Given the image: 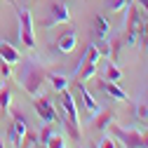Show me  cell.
I'll return each mask as SVG.
<instances>
[{"label": "cell", "mask_w": 148, "mask_h": 148, "mask_svg": "<svg viewBox=\"0 0 148 148\" xmlns=\"http://www.w3.org/2000/svg\"><path fill=\"white\" fill-rule=\"evenodd\" d=\"M47 80V73L45 68L38 64V61H33V59H26L21 64V75H19V82L21 87L28 92L31 97H38L40 94V89H42V82Z\"/></svg>", "instance_id": "cell-1"}, {"label": "cell", "mask_w": 148, "mask_h": 148, "mask_svg": "<svg viewBox=\"0 0 148 148\" xmlns=\"http://www.w3.org/2000/svg\"><path fill=\"white\" fill-rule=\"evenodd\" d=\"M16 14H19V38L24 42V47L33 49L35 47V33H33V16L28 10L16 7Z\"/></svg>", "instance_id": "cell-2"}, {"label": "cell", "mask_w": 148, "mask_h": 148, "mask_svg": "<svg viewBox=\"0 0 148 148\" xmlns=\"http://www.w3.org/2000/svg\"><path fill=\"white\" fill-rule=\"evenodd\" d=\"M110 132H113L115 139H120V143L125 148H143V134L136 132L134 127H118V125H110Z\"/></svg>", "instance_id": "cell-3"}, {"label": "cell", "mask_w": 148, "mask_h": 148, "mask_svg": "<svg viewBox=\"0 0 148 148\" xmlns=\"http://www.w3.org/2000/svg\"><path fill=\"white\" fill-rule=\"evenodd\" d=\"M33 108H35V113H38V118L42 122H57V108H54V103L45 97H33Z\"/></svg>", "instance_id": "cell-4"}, {"label": "cell", "mask_w": 148, "mask_h": 148, "mask_svg": "<svg viewBox=\"0 0 148 148\" xmlns=\"http://www.w3.org/2000/svg\"><path fill=\"white\" fill-rule=\"evenodd\" d=\"M71 21V12L64 3H52L49 5V16H47V26H54V24H68Z\"/></svg>", "instance_id": "cell-5"}, {"label": "cell", "mask_w": 148, "mask_h": 148, "mask_svg": "<svg viewBox=\"0 0 148 148\" xmlns=\"http://www.w3.org/2000/svg\"><path fill=\"white\" fill-rule=\"evenodd\" d=\"M59 94H61V108L66 110V115H68V120L78 125V103H75V99H73V94H71L68 89L59 92Z\"/></svg>", "instance_id": "cell-6"}, {"label": "cell", "mask_w": 148, "mask_h": 148, "mask_svg": "<svg viewBox=\"0 0 148 148\" xmlns=\"http://www.w3.org/2000/svg\"><path fill=\"white\" fill-rule=\"evenodd\" d=\"M75 45H78V35L73 33V31L64 33L61 38H57V42H54V47H57L61 54H71L73 49H75Z\"/></svg>", "instance_id": "cell-7"}, {"label": "cell", "mask_w": 148, "mask_h": 148, "mask_svg": "<svg viewBox=\"0 0 148 148\" xmlns=\"http://www.w3.org/2000/svg\"><path fill=\"white\" fill-rule=\"evenodd\" d=\"M110 125H113V110H97L94 113V120H92V127L97 129V132H103V129H108Z\"/></svg>", "instance_id": "cell-8"}, {"label": "cell", "mask_w": 148, "mask_h": 148, "mask_svg": "<svg viewBox=\"0 0 148 148\" xmlns=\"http://www.w3.org/2000/svg\"><path fill=\"white\" fill-rule=\"evenodd\" d=\"M0 59L7 61L10 66H14V64H19V61H21V54H19V49H14L10 42L0 40Z\"/></svg>", "instance_id": "cell-9"}, {"label": "cell", "mask_w": 148, "mask_h": 148, "mask_svg": "<svg viewBox=\"0 0 148 148\" xmlns=\"http://www.w3.org/2000/svg\"><path fill=\"white\" fill-rule=\"evenodd\" d=\"M78 94H80V99H82V103H85V108L89 110V113H97L99 110V103H97V99L87 92V87L82 85V82H78Z\"/></svg>", "instance_id": "cell-10"}, {"label": "cell", "mask_w": 148, "mask_h": 148, "mask_svg": "<svg viewBox=\"0 0 148 148\" xmlns=\"http://www.w3.org/2000/svg\"><path fill=\"white\" fill-rule=\"evenodd\" d=\"M47 82L52 85L54 92H64V89H68V80H66V75H59V73H47Z\"/></svg>", "instance_id": "cell-11"}, {"label": "cell", "mask_w": 148, "mask_h": 148, "mask_svg": "<svg viewBox=\"0 0 148 148\" xmlns=\"http://www.w3.org/2000/svg\"><path fill=\"white\" fill-rule=\"evenodd\" d=\"M94 61H99V49L94 47V42H92V45L87 47V52H85V57L78 61V66H75V73H78V71H80L85 64H94Z\"/></svg>", "instance_id": "cell-12"}, {"label": "cell", "mask_w": 148, "mask_h": 148, "mask_svg": "<svg viewBox=\"0 0 148 148\" xmlns=\"http://www.w3.org/2000/svg\"><path fill=\"white\" fill-rule=\"evenodd\" d=\"M103 87H106V92H108V94L113 97V99H118V101H127V92H125L120 85H115V82L106 80V82H103Z\"/></svg>", "instance_id": "cell-13"}, {"label": "cell", "mask_w": 148, "mask_h": 148, "mask_svg": "<svg viewBox=\"0 0 148 148\" xmlns=\"http://www.w3.org/2000/svg\"><path fill=\"white\" fill-rule=\"evenodd\" d=\"M75 75H78V82H87L89 78H94V75H97V61H94V64H85Z\"/></svg>", "instance_id": "cell-14"}, {"label": "cell", "mask_w": 148, "mask_h": 148, "mask_svg": "<svg viewBox=\"0 0 148 148\" xmlns=\"http://www.w3.org/2000/svg\"><path fill=\"white\" fill-rule=\"evenodd\" d=\"M108 21L103 19V16H94V35H99V38H106L108 35Z\"/></svg>", "instance_id": "cell-15"}, {"label": "cell", "mask_w": 148, "mask_h": 148, "mask_svg": "<svg viewBox=\"0 0 148 148\" xmlns=\"http://www.w3.org/2000/svg\"><path fill=\"white\" fill-rule=\"evenodd\" d=\"M106 80H110V82H120V80H122V71H120L115 64H106Z\"/></svg>", "instance_id": "cell-16"}, {"label": "cell", "mask_w": 148, "mask_h": 148, "mask_svg": "<svg viewBox=\"0 0 148 148\" xmlns=\"http://www.w3.org/2000/svg\"><path fill=\"white\" fill-rule=\"evenodd\" d=\"M129 3L132 0H106V10L108 12H122V10H127Z\"/></svg>", "instance_id": "cell-17"}, {"label": "cell", "mask_w": 148, "mask_h": 148, "mask_svg": "<svg viewBox=\"0 0 148 148\" xmlns=\"http://www.w3.org/2000/svg\"><path fill=\"white\" fill-rule=\"evenodd\" d=\"M108 47H110V59L118 61L120 49H122V38H110V40H108Z\"/></svg>", "instance_id": "cell-18"}, {"label": "cell", "mask_w": 148, "mask_h": 148, "mask_svg": "<svg viewBox=\"0 0 148 148\" xmlns=\"http://www.w3.org/2000/svg\"><path fill=\"white\" fill-rule=\"evenodd\" d=\"M12 103V92L7 87H0V110H10Z\"/></svg>", "instance_id": "cell-19"}, {"label": "cell", "mask_w": 148, "mask_h": 148, "mask_svg": "<svg viewBox=\"0 0 148 148\" xmlns=\"http://www.w3.org/2000/svg\"><path fill=\"white\" fill-rule=\"evenodd\" d=\"M52 134H54V127H52V122H45V127H42V132L38 134V143H47Z\"/></svg>", "instance_id": "cell-20"}, {"label": "cell", "mask_w": 148, "mask_h": 148, "mask_svg": "<svg viewBox=\"0 0 148 148\" xmlns=\"http://www.w3.org/2000/svg\"><path fill=\"white\" fill-rule=\"evenodd\" d=\"M47 148H66V143H64V136L61 134H57V132H54L52 136H49V141L45 143Z\"/></svg>", "instance_id": "cell-21"}, {"label": "cell", "mask_w": 148, "mask_h": 148, "mask_svg": "<svg viewBox=\"0 0 148 148\" xmlns=\"http://www.w3.org/2000/svg\"><path fill=\"white\" fill-rule=\"evenodd\" d=\"M136 118L141 122H148V103H146V99L139 101V106H136Z\"/></svg>", "instance_id": "cell-22"}, {"label": "cell", "mask_w": 148, "mask_h": 148, "mask_svg": "<svg viewBox=\"0 0 148 148\" xmlns=\"http://www.w3.org/2000/svg\"><path fill=\"white\" fill-rule=\"evenodd\" d=\"M35 143H38V136H35L33 132H26L24 139H21V146H19V148H33Z\"/></svg>", "instance_id": "cell-23"}, {"label": "cell", "mask_w": 148, "mask_h": 148, "mask_svg": "<svg viewBox=\"0 0 148 148\" xmlns=\"http://www.w3.org/2000/svg\"><path fill=\"white\" fill-rule=\"evenodd\" d=\"M94 47L99 49V57H110V47L103 38H99V42H94Z\"/></svg>", "instance_id": "cell-24"}, {"label": "cell", "mask_w": 148, "mask_h": 148, "mask_svg": "<svg viewBox=\"0 0 148 148\" xmlns=\"http://www.w3.org/2000/svg\"><path fill=\"white\" fill-rule=\"evenodd\" d=\"M21 139H24V136H21L19 132H16L14 127H10V143H12L14 148H19V146H21Z\"/></svg>", "instance_id": "cell-25"}, {"label": "cell", "mask_w": 148, "mask_h": 148, "mask_svg": "<svg viewBox=\"0 0 148 148\" xmlns=\"http://www.w3.org/2000/svg\"><path fill=\"white\" fill-rule=\"evenodd\" d=\"M10 75H12V66L0 59V78H10Z\"/></svg>", "instance_id": "cell-26"}, {"label": "cell", "mask_w": 148, "mask_h": 148, "mask_svg": "<svg viewBox=\"0 0 148 148\" xmlns=\"http://www.w3.org/2000/svg\"><path fill=\"white\" fill-rule=\"evenodd\" d=\"M141 31H143V38H141L143 45H141V47H148V19H146V24L141 26Z\"/></svg>", "instance_id": "cell-27"}, {"label": "cell", "mask_w": 148, "mask_h": 148, "mask_svg": "<svg viewBox=\"0 0 148 148\" xmlns=\"http://www.w3.org/2000/svg\"><path fill=\"white\" fill-rule=\"evenodd\" d=\"M99 148H115V143H113V139H108V136H106V139L101 141V146H99Z\"/></svg>", "instance_id": "cell-28"}, {"label": "cell", "mask_w": 148, "mask_h": 148, "mask_svg": "<svg viewBox=\"0 0 148 148\" xmlns=\"http://www.w3.org/2000/svg\"><path fill=\"white\" fill-rule=\"evenodd\" d=\"M134 3H136V5H139V7H141L146 14H148V0H134Z\"/></svg>", "instance_id": "cell-29"}, {"label": "cell", "mask_w": 148, "mask_h": 148, "mask_svg": "<svg viewBox=\"0 0 148 148\" xmlns=\"http://www.w3.org/2000/svg\"><path fill=\"white\" fill-rule=\"evenodd\" d=\"M143 148H148V134H143Z\"/></svg>", "instance_id": "cell-30"}, {"label": "cell", "mask_w": 148, "mask_h": 148, "mask_svg": "<svg viewBox=\"0 0 148 148\" xmlns=\"http://www.w3.org/2000/svg\"><path fill=\"white\" fill-rule=\"evenodd\" d=\"M0 148H5V141H3V139H0Z\"/></svg>", "instance_id": "cell-31"}, {"label": "cell", "mask_w": 148, "mask_h": 148, "mask_svg": "<svg viewBox=\"0 0 148 148\" xmlns=\"http://www.w3.org/2000/svg\"><path fill=\"white\" fill-rule=\"evenodd\" d=\"M146 103H148V99H146ZM146 125H148V122H146Z\"/></svg>", "instance_id": "cell-32"}, {"label": "cell", "mask_w": 148, "mask_h": 148, "mask_svg": "<svg viewBox=\"0 0 148 148\" xmlns=\"http://www.w3.org/2000/svg\"><path fill=\"white\" fill-rule=\"evenodd\" d=\"M33 148H35V146H33Z\"/></svg>", "instance_id": "cell-33"}]
</instances>
